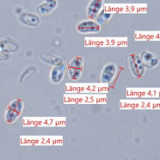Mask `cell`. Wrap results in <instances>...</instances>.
Returning a JSON list of instances; mask_svg holds the SVG:
<instances>
[{
	"label": "cell",
	"instance_id": "6da1fadb",
	"mask_svg": "<svg viewBox=\"0 0 160 160\" xmlns=\"http://www.w3.org/2000/svg\"><path fill=\"white\" fill-rule=\"evenodd\" d=\"M24 103L22 99H15L8 107L6 113V120L10 123H12L18 118L23 109Z\"/></svg>",
	"mask_w": 160,
	"mask_h": 160
},
{
	"label": "cell",
	"instance_id": "7a4b0ae2",
	"mask_svg": "<svg viewBox=\"0 0 160 160\" xmlns=\"http://www.w3.org/2000/svg\"><path fill=\"white\" fill-rule=\"evenodd\" d=\"M83 69V59L82 57H75L68 65V74L71 80H78Z\"/></svg>",
	"mask_w": 160,
	"mask_h": 160
},
{
	"label": "cell",
	"instance_id": "3957f363",
	"mask_svg": "<svg viewBox=\"0 0 160 160\" xmlns=\"http://www.w3.org/2000/svg\"><path fill=\"white\" fill-rule=\"evenodd\" d=\"M77 30L82 34L97 33L100 31V25L92 20H86L77 26Z\"/></svg>",
	"mask_w": 160,
	"mask_h": 160
},
{
	"label": "cell",
	"instance_id": "277c9868",
	"mask_svg": "<svg viewBox=\"0 0 160 160\" xmlns=\"http://www.w3.org/2000/svg\"><path fill=\"white\" fill-rule=\"evenodd\" d=\"M117 72L116 66L114 63L107 64L102 69L100 79L103 83H110L115 78Z\"/></svg>",
	"mask_w": 160,
	"mask_h": 160
},
{
	"label": "cell",
	"instance_id": "5b68a950",
	"mask_svg": "<svg viewBox=\"0 0 160 160\" xmlns=\"http://www.w3.org/2000/svg\"><path fill=\"white\" fill-rule=\"evenodd\" d=\"M66 69H67V66L64 63L55 66L51 70V75H50L51 82L54 83H58L61 82L63 78Z\"/></svg>",
	"mask_w": 160,
	"mask_h": 160
},
{
	"label": "cell",
	"instance_id": "8992f818",
	"mask_svg": "<svg viewBox=\"0 0 160 160\" xmlns=\"http://www.w3.org/2000/svg\"><path fill=\"white\" fill-rule=\"evenodd\" d=\"M103 2L102 0H92L88 7V16L91 19H94L98 16V15L102 11Z\"/></svg>",
	"mask_w": 160,
	"mask_h": 160
},
{
	"label": "cell",
	"instance_id": "52a82bcc",
	"mask_svg": "<svg viewBox=\"0 0 160 160\" xmlns=\"http://www.w3.org/2000/svg\"><path fill=\"white\" fill-rule=\"evenodd\" d=\"M20 21L21 22L28 27L35 28L38 26L40 22V19L36 15L31 14V13H24L20 16Z\"/></svg>",
	"mask_w": 160,
	"mask_h": 160
},
{
	"label": "cell",
	"instance_id": "ba28073f",
	"mask_svg": "<svg viewBox=\"0 0 160 160\" xmlns=\"http://www.w3.org/2000/svg\"><path fill=\"white\" fill-rule=\"evenodd\" d=\"M57 6L56 0H45V2L37 8V12L40 15H47L54 11Z\"/></svg>",
	"mask_w": 160,
	"mask_h": 160
},
{
	"label": "cell",
	"instance_id": "9c48e42d",
	"mask_svg": "<svg viewBox=\"0 0 160 160\" xmlns=\"http://www.w3.org/2000/svg\"><path fill=\"white\" fill-rule=\"evenodd\" d=\"M129 64L131 68V72L133 75L136 77L139 76V75H142V73L140 71L141 66H140V60L135 55H131L129 57Z\"/></svg>",
	"mask_w": 160,
	"mask_h": 160
},
{
	"label": "cell",
	"instance_id": "30bf717a",
	"mask_svg": "<svg viewBox=\"0 0 160 160\" xmlns=\"http://www.w3.org/2000/svg\"><path fill=\"white\" fill-rule=\"evenodd\" d=\"M41 59L43 61V62H47V63L51 64V65L57 66L59 65V64L62 63V58H58L57 56H52V55H41Z\"/></svg>",
	"mask_w": 160,
	"mask_h": 160
},
{
	"label": "cell",
	"instance_id": "8fae6325",
	"mask_svg": "<svg viewBox=\"0 0 160 160\" xmlns=\"http://www.w3.org/2000/svg\"><path fill=\"white\" fill-rule=\"evenodd\" d=\"M36 72V68L35 67H28V68L22 72L21 78H20V82H22L25 81L26 79L31 78L33 75Z\"/></svg>",
	"mask_w": 160,
	"mask_h": 160
}]
</instances>
